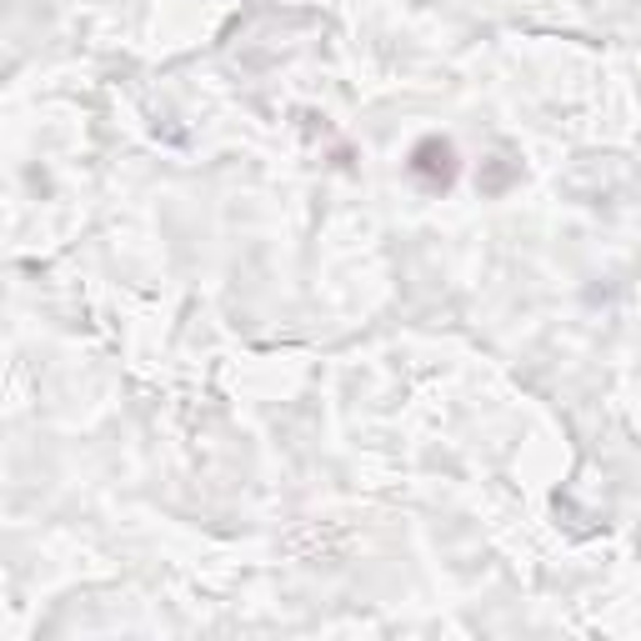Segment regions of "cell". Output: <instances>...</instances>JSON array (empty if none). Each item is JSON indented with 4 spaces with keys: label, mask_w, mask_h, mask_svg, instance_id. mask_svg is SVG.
Listing matches in <instances>:
<instances>
[{
    "label": "cell",
    "mask_w": 641,
    "mask_h": 641,
    "mask_svg": "<svg viewBox=\"0 0 641 641\" xmlns=\"http://www.w3.org/2000/svg\"><path fill=\"white\" fill-rule=\"evenodd\" d=\"M406 171H411V180H421L427 190H446L456 180V145L441 141V136H427V141H416Z\"/></svg>",
    "instance_id": "6da1fadb"
}]
</instances>
